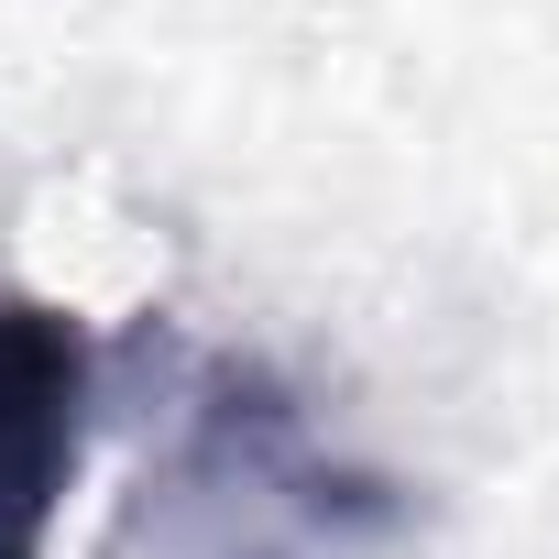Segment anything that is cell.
<instances>
[{
  "instance_id": "6da1fadb",
  "label": "cell",
  "mask_w": 559,
  "mask_h": 559,
  "mask_svg": "<svg viewBox=\"0 0 559 559\" xmlns=\"http://www.w3.org/2000/svg\"><path fill=\"white\" fill-rule=\"evenodd\" d=\"M154 559H406V504L319 439L297 384L198 362L154 472Z\"/></svg>"
},
{
  "instance_id": "7a4b0ae2",
  "label": "cell",
  "mask_w": 559,
  "mask_h": 559,
  "mask_svg": "<svg viewBox=\"0 0 559 559\" xmlns=\"http://www.w3.org/2000/svg\"><path fill=\"white\" fill-rule=\"evenodd\" d=\"M88 330L56 297H0V559H45L88 450Z\"/></svg>"
}]
</instances>
